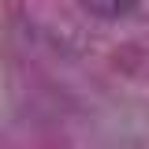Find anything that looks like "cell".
<instances>
[{
	"instance_id": "1",
	"label": "cell",
	"mask_w": 149,
	"mask_h": 149,
	"mask_svg": "<svg viewBox=\"0 0 149 149\" xmlns=\"http://www.w3.org/2000/svg\"><path fill=\"white\" fill-rule=\"evenodd\" d=\"M134 4L138 0H82V8L97 19H119V15H127Z\"/></svg>"
}]
</instances>
